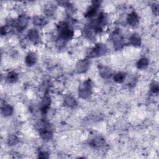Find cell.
Returning a JSON list of instances; mask_svg holds the SVG:
<instances>
[{"instance_id": "obj_26", "label": "cell", "mask_w": 159, "mask_h": 159, "mask_svg": "<svg viewBox=\"0 0 159 159\" xmlns=\"http://www.w3.org/2000/svg\"><path fill=\"white\" fill-rule=\"evenodd\" d=\"M49 157V154L47 152H41L39 153V157L41 158H48Z\"/></svg>"}, {"instance_id": "obj_14", "label": "cell", "mask_w": 159, "mask_h": 159, "mask_svg": "<svg viewBox=\"0 0 159 159\" xmlns=\"http://www.w3.org/2000/svg\"><path fill=\"white\" fill-rule=\"evenodd\" d=\"M27 37H28V38L30 40V41L35 43L39 40V34L38 31L36 29H31L29 31V32L27 34Z\"/></svg>"}, {"instance_id": "obj_3", "label": "cell", "mask_w": 159, "mask_h": 159, "mask_svg": "<svg viewBox=\"0 0 159 159\" xmlns=\"http://www.w3.org/2000/svg\"><path fill=\"white\" fill-rule=\"evenodd\" d=\"M107 50H108V49L105 44H98L90 52V53L88 55V57L94 58V57H101L106 54Z\"/></svg>"}, {"instance_id": "obj_8", "label": "cell", "mask_w": 159, "mask_h": 159, "mask_svg": "<svg viewBox=\"0 0 159 159\" xmlns=\"http://www.w3.org/2000/svg\"><path fill=\"white\" fill-rule=\"evenodd\" d=\"M127 21L130 26H136L139 22V18L138 14L134 11L132 12L128 16Z\"/></svg>"}, {"instance_id": "obj_19", "label": "cell", "mask_w": 159, "mask_h": 159, "mask_svg": "<svg viewBox=\"0 0 159 159\" xmlns=\"http://www.w3.org/2000/svg\"><path fill=\"white\" fill-rule=\"evenodd\" d=\"M114 80L118 83V84H121L123 83L126 78V75L124 73L119 72L114 75Z\"/></svg>"}, {"instance_id": "obj_13", "label": "cell", "mask_w": 159, "mask_h": 159, "mask_svg": "<svg viewBox=\"0 0 159 159\" xmlns=\"http://www.w3.org/2000/svg\"><path fill=\"white\" fill-rule=\"evenodd\" d=\"M130 43L132 45L136 47H139L141 45V38L137 34H132L129 39Z\"/></svg>"}, {"instance_id": "obj_6", "label": "cell", "mask_w": 159, "mask_h": 159, "mask_svg": "<svg viewBox=\"0 0 159 159\" xmlns=\"http://www.w3.org/2000/svg\"><path fill=\"white\" fill-rule=\"evenodd\" d=\"M100 2H93L92 5L89 8V9L88 10L87 12L85 14V17L87 18H92L93 16H94L97 11L98 8H100Z\"/></svg>"}, {"instance_id": "obj_23", "label": "cell", "mask_w": 159, "mask_h": 159, "mask_svg": "<svg viewBox=\"0 0 159 159\" xmlns=\"http://www.w3.org/2000/svg\"><path fill=\"white\" fill-rule=\"evenodd\" d=\"M54 10H55V8L52 5H49L48 6H47L46 7V9H45V13L50 16H52L54 12Z\"/></svg>"}, {"instance_id": "obj_12", "label": "cell", "mask_w": 159, "mask_h": 159, "mask_svg": "<svg viewBox=\"0 0 159 159\" xmlns=\"http://www.w3.org/2000/svg\"><path fill=\"white\" fill-rule=\"evenodd\" d=\"M105 144V140L101 136H97L95 139H93L90 144L95 148H100L103 146Z\"/></svg>"}, {"instance_id": "obj_11", "label": "cell", "mask_w": 159, "mask_h": 159, "mask_svg": "<svg viewBox=\"0 0 159 159\" xmlns=\"http://www.w3.org/2000/svg\"><path fill=\"white\" fill-rule=\"evenodd\" d=\"M40 136L45 141H50L53 137L52 131L51 130V128L49 127L45 129L42 130L39 132Z\"/></svg>"}, {"instance_id": "obj_1", "label": "cell", "mask_w": 159, "mask_h": 159, "mask_svg": "<svg viewBox=\"0 0 159 159\" xmlns=\"http://www.w3.org/2000/svg\"><path fill=\"white\" fill-rule=\"evenodd\" d=\"M57 30L60 38L62 40L68 41L73 36V31L70 27L69 25L65 22H61L57 26Z\"/></svg>"}, {"instance_id": "obj_17", "label": "cell", "mask_w": 159, "mask_h": 159, "mask_svg": "<svg viewBox=\"0 0 159 159\" xmlns=\"http://www.w3.org/2000/svg\"><path fill=\"white\" fill-rule=\"evenodd\" d=\"M2 114L5 117L10 116L13 112V108L11 106L7 104H5L2 108Z\"/></svg>"}, {"instance_id": "obj_16", "label": "cell", "mask_w": 159, "mask_h": 159, "mask_svg": "<svg viewBox=\"0 0 159 159\" xmlns=\"http://www.w3.org/2000/svg\"><path fill=\"white\" fill-rule=\"evenodd\" d=\"M64 104L69 108H75L77 105V102L72 96H67L64 100Z\"/></svg>"}, {"instance_id": "obj_27", "label": "cell", "mask_w": 159, "mask_h": 159, "mask_svg": "<svg viewBox=\"0 0 159 159\" xmlns=\"http://www.w3.org/2000/svg\"><path fill=\"white\" fill-rule=\"evenodd\" d=\"M1 34L2 35H4L6 34V27L5 26H3L1 28Z\"/></svg>"}, {"instance_id": "obj_5", "label": "cell", "mask_w": 159, "mask_h": 159, "mask_svg": "<svg viewBox=\"0 0 159 159\" xmlns=\"http://www.w3.org/2000/svg\"><path fill=\"white\" fill-rule=\"evenodd\" d=\"M27 24H28V17L25 14L21 15L18 18L17 22L16 23L17 29L18 30V31H20V32L24 31L26 28Z\"/></svg>"}, {"instance_id": "obj_15", "label": "cell", "mask_w": 159, "mask_h": 159, "mask_svg": "<svg viewBox=\"0 0 159 159\" xmlns=\"http://www.w3.org/2000/svg\"><path fill=\"white\" fill-rule=\"evenodd\" d=\"M32 21H33V23L34 25L39 26V27H43L47 23V21L44 18H43L42 17H40V16H34L33 18Z\"/></svg>"}, {"instance_id": "obj_7", "label": "cell", "mask_w": 159, "mask_h": 159, "mask_svg": "<svg viewBox=\"0 0 159 159\" xmlns=\"http://www.w3.org/2000/svg\"><path fill=\"white\" fill-rule=\"evenodd\" d=\"M98 68L100 75L104 78H108L112 75V70L108 67L100 65Z\"/></svg>"}, {"instance_id": "obj_22", "label": "cell", "mask_w": 159, "mask_h": 159, "mask_svg": "<svg viewBox=\"0 0 159 159\" xmlns=\"http://www.w3.org/2000/svg\"><path fill=\"white\" fill-rule=\"evenodd\" d=\"M19 142L18 137L15 135H11L8 139V143L9 145H14Z\"/></svg>"}, {"instance_id": "obj_21", "label": "cell", "mask_w": 159, "mask_h": 159, "mask_svg": "<svg viewBox=\"0 0 159 159\" xmlns=\"http://www.w3.org/2000/svg\"><path fill=\"white\" fill-rule=\"evenodd\" d=\"M95 29L92 27H88L85 29V35L90 39H93L95 38Z\"/></svg>"}, {"instance_id": "obj_24", "label": "cell", "mask_w": 159, "mask_h": 159, "mask_svg": "<svg viewBox=\"0 0 159 159\" xmlns=\"http://www.w3.org/2000/svg\"><path fill=\"white\" fill-rule=\"evenodd\" d=\"M150 90L153 93H158L159 92V86L157 82H153L150 85Z\"/></svg>"}, {"instance_id": "obj_2", "label": "cell", "mask_w": 159, "mask_h": 159, "mask_svg": "<svg viewBox=\"0 0 159 159\" xmlns=\"http://www.w3.org/2000/svg\"><path fill=\"white\" fill-rule=\"evenodd\" d=\"M92 93V82L90 79L83 82L79 87V96L83 99L88 98Z\"/></svg>"}, {"instance_id": "obj_9", "label": "cell", "mask_w": 159, "mask_h": 159, "mask_svg": "<svg viewBox=\"0 0 159 159\" xmlns=\"http://www.w3.org/2000/svg\"><path fill=\"white\" fill-rule=\"evenodd\" d=\"M51 98L46 96L44 97V98L43 99V101L41 102V110L43 114H46L50 106H51Z\"/></svg>"}, {"instance_id": "obj_18", "label": "cell", "mask_w": 159, "mask_h": 159, "mask_svg": "<svg viewBox=\"0 0 159 159\" xmlns=\"http://www.w3.org/2000/svg\"><path fill=\"white\" fill-rule=\"evenodd\" d=\"M18 74L15 71H10L7 76V80L10 83H16L18 80Z\"/></svg>"}, {"instance_id": "obj_25", "label": "cell", "mask_w": 159, "mask_h": 159, "mask_svg": "<svg viewBox=\"0 0 159 159\" xmlns=\"http://www.w3.org/2000/svg\"><path fill=\"white\" fill-rule=\"evenodd\" d=\"M152 11H153V13L156 16H157L158 14V5L156 4V3L153 4L152 6Z\"/></svg>"}, {"instance_id": "obj_20", "label": "cell", "mask_w": 159, "mask_h": 159, "mask_svg": "<svg viewBox=\"0 0 159 159\" xmlns=\"http://www.w3.org/2000/svg\"><path fill=\"white\" fill-rule=\"evenodd\" d=\"M149 60L146 58H142L137 62V67L139 69H144L149 65Z\"/></svg>"}, {"instance_id": "obj_10", "label": "cell", "mask_w": 159, "mask_h": 159, "mask_svg": "<svg viewBox=\"0 0 159 159\" xmlns=\"http://www.w3.org/2000/svg\"><path fill=\"white\" fill-rule=\"evenodd\" d=\"M37 60V57L35 52H29L25 59L26 63L28 66H32L34 65Z\"/></svg>"}, {"instance_id": "obj_4", "label": "cell", "mask_w": 159, "mask_h": 159, "mask_svg": "<svg viewBox=\"0 0 159 159\" xmlns=\"http://www.w3.org/2000/svg\"><path fill=\"white\" fill-rule=\"evenodd\" d=\"M90 67V61L88 59H83L78 61L76 63V70L78 73L86 72Z\"/></svg>"}]
</instances>
